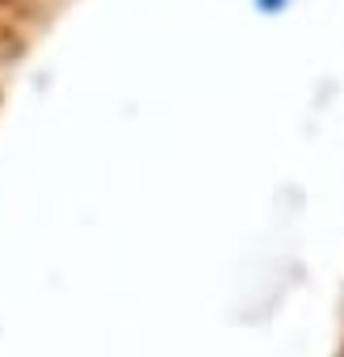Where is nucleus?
<instances>
[{"label": "nucleus", "instance_id": "f257e3e1", "mask_svg": "<svg viewBox=\"0 0 344 357\" xmlns=\"http://www.w3.org/2000/svg\"><path fill=\"white\" fill-rule=\"evenodd\" d=\"M252 5H256L265 17H277V13H286V9L294 5V0H252Z\"/></svg>", "mask_w": 344, "mask_h": 357}]
</instances>
